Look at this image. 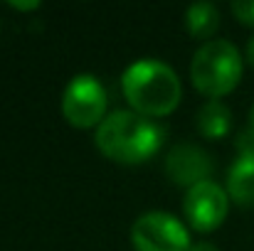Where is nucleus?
Wrapping results in <instances>:
<instances>
[{"mask_svg":"<svg viewBox=\"0 0 254 251\" xmlns=\"http://www.w3.org/2000/svg\"><path fill=\"white\" fill-rule=\"evenodd\" d=\"M188 251H220V249L215 244H210V242H195V244H190Z\"/></svg>","mask_w":254,"mask_h":251,"instance_id":"f8f14e48","label":"nucleus"},{"mask_svg":"<svg viewBox=\"0 0 254 251\" xmlns=\"http://www.w3.org/2000/svg\"><path fill=\"white\" fill-rule=\"evenodd\" d=\"M250 126H252V131H254V103H252V108H250Z\"/></svg>","mask_w":254,"mask_h":251,"instance_id":"2eb2a0df","label":"nucleus"},{"mask_svg":"<svg viewBox=\"0 0 254 251\" xmlns=\"http://www.w3.org/2000/svg\"><path fill=\"white\" fill-rule=\"evenodd\" d=\"M247 59L254 64V35L250 37V42H247Z\"/></svg>","mask_w":254,"mask_h":251,"instance_id":"ddd939ff","label":"nucleus"},{"mask_svg":"<svg viewBox=\"0 0 254 251\" xmlns=\"http://www.w3.org/2000/svg\"><path fill=\"white\" fill-rule=\"evenodd\" d=\"M15 7H37V2H12Z\"/></svg>","mask_w":254,"mask_h":251,"instance_id":"4468645a","label":"nucleus"},{"mask_svg":"<svg viewBox=\"0 0 254 251\" xmlns=\"http://www.w3.org/2000/svg\"><path fill=\"white\" fill-rule=\"evenodd\" d=\"M131 242L136 251H188V227L170 212L151 209L136 217L131 227Z\"/></svg>","mask_w":254,"mask_h":251,"instance_id":"20e7f679","label":"nucleus"},{"mask_svg":"<svg viewBox=\"0 0 254 251\" xmlns=\"http://www.w3.org/2000/svg\"><path fill=\"white\" fill-rule=\"evenodd\" d=\"M190 77L202 94L217 99L237 86L242 77V54L230 40H207L192 54Z\"/></svg>","mask_w":254,"mask_h":251,"instance_id":"7ed1b4c3","label":"nucleus"},{"mask_svg":"<svg viewBox=\"0 0 254 251\" xmlns=\"http://www.w3.org/2000/svg\"><path fill=\"white\" fill-rule=\"evenodd\" d=\"M185 25H188L190 35L210 37L217 30V25H220V12H217L215 2H210V0L190 2L188 10H185Z\"/></svg>","mask_w":254,"mask_h":251,"instance_id":"9d476101","label":"nucleus"},{"mask_svg":"<svg viewBox=\"0 0 254 251\" xmlns=\"http://www.w3.org/2000/svg\"><path fill=\"white\" fill-rule=\"evenodd\" d=\"M195 123L205 138H222L232 126V111L222 99H210L197 108Z\"/></svg>","mask_w":254,"mask_h":251,"instance_id":"1a4fd4ad","label":"nucleus"},{"mask_svg":"<svg viewBox=\"0 0 254 251\" xmlns=\"http://www.w3.org/2000/svg\"><path fill=\"white\" fill-rule=\"evenodd\" d=\"M230 207V195L222 185L215 180H202L192 187H188L183 197V212L190 227L200 232H210L222 224Z\"/></svg>","mask_w":254,"mask_h":251,"instance_id":"423d86ee","label":"nucleus"},{"mask_svg":"<svg viewBox=\"0 0 254 251\" xmlns=\"http://www.w3.org/2000/svg\"><path fill=\"white\" fill-rule=\"evenodd\" d=\"M106 89L94 74H74L62 91V113L69 123L86 128L99 126L106 116Z\"/></svg>","mask_w":254,"mask_h":251,"instance_id":"39448f33","label":"nucleus"},{"mask_svg":"<svg viewBox=\"0 0 254 251\" xmlns=\"http://www.w3.org/2000/svg\"><path fill=\"white\" fill-rule=\"evenodd\" d=\"M166 172L175 185L192 187L202 180H210L212 158L195 143H178L166 155Z\"/></svg>","mask_w":254,"mask_h":251,"instance_id":"0eeeda50","label":"nucleus"},{"mask_svg":"<svg viewBox=\"0 0 254 251\" xmlns=\"http://www.w3.org/2000/svg\"><path fill=\"white\" fill-rule=\"evenodd\" d=\"M232 12L240 22L254 25V0H232Z\"/></svg>","mask_w":254,"mask_h":251,"instance_id":"9b49d317","label":"nucleus"},{"mask_svg":"<svg viewBox=\"0 0 254 251\" xmlns=\"http://www.w3.org/2000/svg\"><path fill=\"white\" fill-rule=\"evenodd\" d=\"M94 141L99 151L119 163H141L161 146V128L143 113L116 108L96 126Z\"/></svg>","mask_w":254,"mask_h":251,"instance_id":"f257e3e1","label":"nucleus"},{"mask_svg":"<svg viewBox=\"0 0 254 251\" xmlns=\"http://www.w3.org/2000/svg\"><path fill=\"white\" fill-rule=\"evenodd\" d=\"M227 195L237 204L254 207V151H242L227 170Z\"/></svg>","mask_w":254,"mask_h":251,"instance_id":"6e6552de","label":"nucleus"},{"mask_svg":"<svg viewBox=\"0 0 254 251\" xmlns=\"http://www.w3.org/2000/svg\"><path fill=\"white\" fill-rule=\"evenodd\" d=\"M121 89L133 111L143 116L170 113L183 94L175 69L156 57H143L131 62L121 74Z\"/></svg>","mask_w":254,"mask_h":251,"instance_id":"f03ea898","label":"nucleus"}]
</instances>
